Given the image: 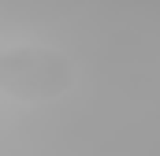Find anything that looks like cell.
Masks as SVG:
<instances>
[{
	"label": "cell",
	"instance_id": "obj_1",
	"mask_svg": "<svg viewBox=\"0 0 160 156\" xmlns=\"http://www.w3.org/2000/svg\"><path fill=\"white\" fill-rule=\"evenodd\" d=\"M75 85V67L52 48H8L0 52V93L22 104L56 100Z\"/></svg>",
	"mask_w": 160,
	"mask_h": 156
}]
</instances>
